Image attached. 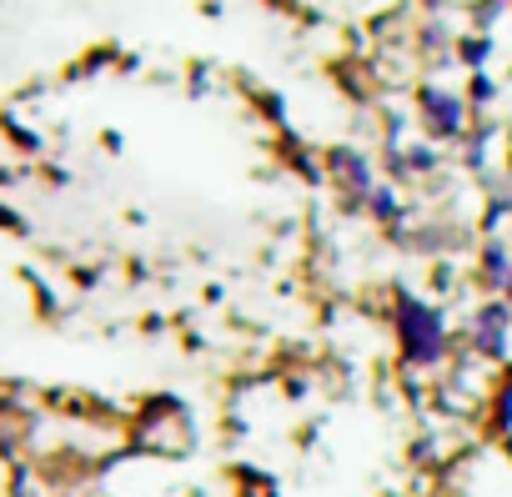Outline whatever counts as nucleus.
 Instances as JSON below:
<instances>
[{
	"mask_svg": "<svg viewBox=\"0 0 512 497\" xmlns=\"http://www.w3.org/2000/svg\"><path fill=\"white\" fill-rule=\"evenodd\" d=\"M402 347L417 362H432L442 352V322L422 302H402Z\"/></svg>",
	"mask_w": 512,
	"mask_h": 497,
	"instance_id": "obj_1",
	"label": "nucleus"
}]
</instances>
